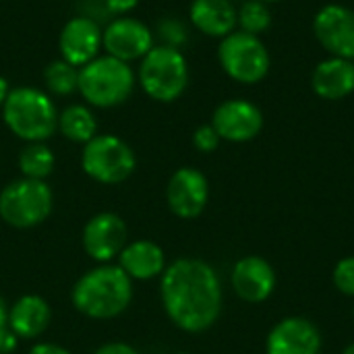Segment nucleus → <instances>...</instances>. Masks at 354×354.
<instances>
[{
  "instance_id": "393cba45",
  "label": "nucleus",
  "mask_w": 354,
  "mask_h": 354,
  "mask_svg": "<svg viewBox=\"0 0 354 354\" xmlns=\"http://www.w3.org/2000/svg\"><path fill=\"white\" fill-rule=\"evenodd\" d=\"M332 278H334V286L342 295L354 297V255L353 257H344L336 263Z\"/></svg>"
},
{
  "instance_id": "0eeeda50",
  "label": "nucleus",
  "mask_w": 354,
  "mask_h": 354,
  "mask_svg": "<svg viewBox=\"0 0 354 354\" xmlns=\"http://www.w3.org/2000/svg\"><path fill=\"white\" fill-rule=\"evenodd\" d=\"M52 189L46 180L19 178L0 193V218L12 228H33L52 212Z\"/></svg>"
},
{
  "instance_id": "aec40b11",
  "label": "nucleus",
  "mask_w": 354,
  "mask_h": 354,
  "mask_svg": "<svg viewBox=\"0 0 354 354\" xmlns=\"http://www.w3.org/2000/svg\"><path fill=\"white\" fill-rule=\"evenodd\" d=\"M120 268L131 280H149L166 270V255L151 241H135L120 251Z\"/></svg>"
},
{
  "instance_id": "7ed1b4c3",
  "label": "nucleus",
  "mask_w": 354,
  "mask_h": 354,
  "mask_svg": "<svg viewBox=\"0 0 354 354\" xmlns=\"http://www.w3.org/2000/svg\"><path fill=\"white\" fill-rule=\"evenodd\" d=\"M6 129L25 143H39L58 131V110L46 89L21 85L8 91L0 108Z\"/></svg>"
},
{
  "instance_id": "9b49d317",
  "label": "nucleus",
  "mask_w": 354,
  "mask_h": 354,
  "mask_svg": "<svg viewBox=\"0 0 354 354\" xmlns=\"http://www.w3.org/2000/svg\"><path fill=\"white\" fill-rule=\"evenodd\" d=\"M102 27L87 15L71 17L58 35L60 58L77 68L85 66L102 54Z\"/></svg>"
},
{
  "instance_id": "b1692460",
  "label": "nucleus",
  "mask_w": 354,
  "mask_h": 354,
  "mask_svg": "<svg viewBox=\"0 0 354 354\" xmlns=\"http://www.w3.org/2000/svg\"><path fill=\"white\" fill-rule=\"evenodd\" d=\"M236 27L239 31L261 35L272 27V12L266 2L259 0H245L241 8H236Z\"/></svg>"
},
{
  "instance_id": "c9c22d12",
  "label": "nucleus",
  "mask_w": 354,
  "mask_h": 354,
  "mask_svg": "<svg viewBox=\"0 0 354 354\" xmlns=\"http://www.w3.org/2000/svg\"><path fill=\"white\" fill-rule=\"evenodd\" d=\"M353 317H354V313H353Z\"/></svg>"
},
{
  "instance_id": "bb28decb",
  "label": "nucleus",
  "mask_w": 354,
  "mask_h": 354,
  "mask_svg": "<svg viewBox=\"0 0 354 354\" xmlns=\"http://www.w3.org/2000/svg\"><path fill=\"white\" fill-rule=\"evenodd\" d=\"M139 2L141 0H104V6L108 8V12L120 17V15H129L131 10H135Z\"/></svg>"
},
{
  "instance_id": "1a4fd4ad",
  "label": "nucleus",
  "mask_w": 354,
  "mask_h": 354,
  "mask_svg": "<svg viewBox=\"0 0 354 354\" xmlns=\"http://www.w3.org/2000/svg\"><path fill=\"white\" fill-rule=\"evenodd\" d=\"M156 46L151 29L129 15L114 17L104 29H102V48L104 54L114 56L122 62H135L141 60L151 48Z\"/></svg>"
},
{
  "instance_id": "473e14b6",
  "label": "nucleus",
  "mask_w": 354,
  "mask_h": 354,
  "mask_svg": "<svg viewBox=\"0 0 354 354\" xmlns=\"http://www.w3.org/2000/svg\"><path fill=\"white\" fill-rule=\"evenodd\" d=\"M342 354H354V342L351 344V346H346V351H344Z\"/></svg>"
},
{
  "instance_id": "2f4dec72",
  "label": "nucleus",
  "mask_w": 354,
  "mask_h": 354,
  "mask_svg": "<svg viewBox=\"0 0 354 354\" xmlns=\"http://www.w3.org/2000/svg\"><path fill=\"white\" fill-rule=\"evenodd\" d=\"M8 326V309L4 305V299L0 297V330Z\"/></svg>"
},
{
  "instance_id": "ddd939ff",
  "label": "nucleus",
  "mask_w": 354,
  "mask_h": 354,
  "mask_svg": "<svg viewBox=\"0 0 354 354\" xmlns=\"http://www.w3.org/2000/svg\"><path fill=\"white\" fill-rule=\"evenodd\" d=\"M209 199V183L197 168H178L166 187V201L174 216L191 220L197 218Z\"/></svg>"
},
{
  "instance_id": "72a5a7b5",
  "label": "nucleus",
  "mask_w": 354,
  "mask_h": 354,
  "mask_svg": "<svg viewBox=\"0 0 354 354\" xmlns=\"http://www.w3.org/2000/svg\"><path fill=\"white\" fill-rule=\"evenodd\" d=\"M259 2H266V4H272V2H282V0H259Z\"/></svg>"
},
{
  "instance_id": "2eb2a0df",
  "label": "nucleus",
  "mask_w": 354,
  "mask_h": 354,
  "mask_svg": "<svg viewBox=\"0 0 354 354\" xmlns=\"http://www.w3.org/2000/svg\"><path fill=\"white\" fill-rule=\"evenodd\" d=\"M127 243V224L120 216L102 212L83 228V249L95 261H110L120 255Z\"/></svg>"
},
{
  "instance_id": "4be33fe9",
  "label": "nucleus",
  "mask_w": 354,
  "mask_h": 354,
  "mask_svg": "<svg viewBox=\"0 0 354 354\" xmlns=\"http://www.w3.org/2000/svg\"><path fill=\"white\" fill-rule=\"evenodd\" d=\"M54 151L44 143H27L19 153V170L25 178L46 180L54 170Z\"/></svg>"
},
{
  "instance_id": "f8f14e48",
  "label": "nucleus",
  "mask_w": 354,
  "mask_h": 354,
  "mask_svg": "<svg viewBox=\"0 0 354 354\" xmlns=\"http://www.w3.org/2000/svg\"><path fill=\"white\" fill-rule=\"evenodd\" d=\"M209 124L218 131L220 139L230 143H247L261 133L263 112L257 104L234 97L222 102L214 110Z\"/></svg>"
},
{
  "instance_id": "a211bd4d",
  "label": "nucleus",
  "mask_w": 354,
  "mask_h": 354,
  "mask_svg": "<svg viewBox=\"0 0 354 354\" xmlns=\"http://www.w3.org/2000/svg\"><path fill=\"white\" fill-rule=\"evenodd\" d=\"M191 23L207 37H226L236 29V6L232 0H193L189 6Z\"/></svg>"
},
{
  "instance_id": "9d476101",
  "label": "nucleus",
  "mask_w": 354,
  "mask_h": 354,
  "mask_svg": "<svg viewBox=\"0 0 354 354\" xmlns=\"http://www.w3.org/2000/svg\"><path fill=\"white\" fill-rule=\"evenodd\" d=\"M313 33L330 56L354 60V10L344 4H326L313 19Z\"/></svg>"
},
{
  "instance_id": "423d86ee",
  "label": "nucleus",
  "mask_w": 354,
  "mask_h": 354,
  "mask_svg": "<svg viewBox=\"0 0 354 354\" xmlns=\"http://www.w3.org/2000/svg\"><path fill=\"white\" fill-rule=\"evenodd\" d=\"M218 60L222 71L232 81L243 85H255L263 81L272 66V56L263 39L239 29L220 39Z\"/></svg>"
},
{
  "instance_id": "c85d7f7f",
  "label": "nucleus",
  "mask_w": 354,
  "mask_h": 354,
  "mask_svg": "<svg viewBox=\"0 0 354 354\" xmlns=\"http://www.w3.org/2000/svg\"><path fill=\"white\" fill-rule=\"evenodd\" d=\"M93 354H139L133 346L122 344V342H114V344H106L102 348H97Z\"/></svg>"
},
{
  "instance_id": "f704fd0d",
  "label": "nucleus",
  "mask_w": 354,
  "mask_h": 354,
  "mask_svg": "<svg viewBox=\"0 0 354 354\" xmlns=\"http://www.w3.org/2000/svg\"><path fill=\"white\" fill-rule=\"evenodd\" d=\"M176 354H187V353H176Z\"/></svg>"
},
{
  "instance_id": "4468645a",
  "label": "nucleus",
  "mask_w": 354,
  "mask_h": 354,
  "mask_svg": "<svg viewBox=\"0 0 354 354\" xmlns=\"http://www.w3.org/2000/svg\"><path fill=\"white\" fill-rule=\"evenodd\" d=\"M322 334L307 317H284L266 342V354H319Z\"/></svg>"
},
{
  "instance_id": "c756f323",
  "label": "nucleus",
  "mask_w": 354,
  "mask_h": 354,
  "mask_svg": "<svg viewBox=\"0 0 354 354\" xmlns=\"http://www.w3.org/2000/svg\"><path fill=\"white\" fill-rule=\"evenodd\" d=\"M29 354H71L66 348H62V346H58V344H50V342H39V344H35Z\"/></svg>"
},
{
  "instance_id": "20e7f679",
  "label": "nucleus",
  "mask_w": 354,
  "mask_h": 354,
  "mask_svg": "<svg viewBox=\"0 0 354 354\" xmlns=\"http://www.w3.org/2000/svg\"><path fill=\"white\" fill-rule=\"evenodd\" d=\"M137 87V73L129 62L100 54L79 68V93L87 106L116 108L124 104Z\"/></svg>"
},
{
  "instance_id": "f257e3e1",
  "label": "nucleus",
  "mask_w": 354,
  "mask_h": 354,
  "mask_svg": "<svg viewBox=\"0 0 354 354\" xmlns=\"http://www.w3.org/2000/svg\"><path fill=\"white\" fill-rule=\"evenodd\" d=\"M162 305L170 322L189 334L209 330L222 313V284L201 259H176L162 274Z\"/></svg>"
},
{
  "instance_id": "cd10ccee",
  "label": "nucleus",
  "mask_w": 354,
  "mask_h": 354,
  "mask_svg": "<svg viewBox=\"0 0 354 354\" xmlns=\"http://www.w3.org/2000/svg\"><path fill=\"white\" fill-rule=\"evenodd\" d=\"M17 334L6 326L0 330V354H10L17 348Z\"/></svg>"
},
{
  "instance_id": "5701e85b",
  "label": "nucleus",
  "mask_w": 354,
  "mask_h": 354,
  "mask_svg": "<svg viewBox=\"0 0 354 354\" xmlns=\"http://www.w3.org/2000/svg\"><path fill=\"white\" fill-rule=\"evenodd\" d=\"M44 87L50 95H71L79 89V68L62 58L52 60L44 68Z\"/></svg>"
},
{
  "instance_id": "7c9ffc66",
  "label": "nucleus",
  "mask_w": 354,
  "mask_h": 354,
  "mask_svg": "<svg viewBox=\"0 0 354 354\" xmlns=\"http://www.w3.org/2000/svg\"><path fill=\"white\" fill-rule=\"evenodd\" d=\"M8 91H10V85H8V81L0 75V108L4 106V102H6V97H8Z\"/></svg>"
},
{
  "instance_id": "f3484780",
  "label": "nucleus",
  "mask_w": 354,
  "mask_h": 354,
  "mask_svg": "<svg viewBox=\"0 0 354 354\" xmlns=\"http://www.w3.org/2000/svg\"><path fill=\"white\" fill-rule=\"evenodd\" d=\"M311 87L315 95L330 102L348 97L354 91V60L336 56L322 60L311 75Z\"/></svg>"
},
{
  "instance_id": "6e6552de",
  "label": "nucleus",
  "mask_w": 354,
  "mask_h": 354,
  "mask_svg": "<svg viewBox=\"0 0 354 354\" xmlns=\"http://www.w3.org/2000/svg\"><path fill=\"white\" fill-rule=\"evenodd\" d=\"M81 166L89 178L102 185H118L135 172L137 158L124 139L106 133L83 145Z\"/></svg>"
},
{
  "instance_id": "dca6fc26",
  "label": "nucleus",
  "mask_w": 354,
  "mask_h": 354,
  "mask_svg": "<svg viewBox=\"0 0 354 354\" xmlns=\"http://www.w3.org/2000/svg\"><path fill=\"white\" fill-rule=\"evenodd\" d=\"M232 288L245 303H263L276 288V272L263 257L249 255L236 261L232 270Z\"/></svg>"
},
{
  "instance_id": "6ab92c4d",
  "label": "nucleus",
  "mask_w": 354,
  "mask_h": 354,
  "mask_svg": "<svg viewBox=\"0 0 354 354\" xmlns=\"http://www.w3.org/2000/svg\"><path fill=\"white\" fill-rule=\"evenodd\" d=\"M52 319L50 305L37 295L21 297L8 309V328L17 334V338H37L41 336Z\"/></svg>"
},
{
  "instance_id": "f03ea898",
  "label": "nucleus",
  "mask_w": 354,
  "mask_h": 354,
  "mask_svg": "<svg viewBox=\"0 0 354 354\" xmlns=\"http://www.w3.org/2000/svg\"><path fill=\"white\" fill-rule=\"evenodd\" d=\"M71 299L79 313L91 319H112L131 305L133 280L120 266H102L77 280Z\"/></svg>"
},
{
  "instance_id": "412c9836",
  "label": "nucleus",
  "mask_w": 354,
  "mask_h": 354,
  "mask_svg": "<svg viewBox=\"0 0 354 354\" xmlns=\"http://www.w3.org/2000/svg\"><path fill=\"white\" fill-rule=\"evenodd\" d=\"M58 131L73 143L85 145L97 135V118L87 104H71L58 112Z\"/></svg>"
},
{
  "instance_id": "39448f33",
  "label": "nucleus",
  "mask_w": 354,
  "mask_h": 354,
  "mask_svg": "<svg viewBox=\"0 0 354 354\" xmlns=\"http://www.w3.org/2000/svg\"><path fill=\"white\" fill-rule=\"evenodd\" d=\"M137 83L153 102H176L189 87V62L174 46H153L139 60Z\"/></svg>"
},
{
  "instance_id": "a878e982",
  "label": "nucleus",
  "mask_w": 354,
  "mask_h": 354,
  "mask_svg": "<svg viewBox=\"0 0 354 354\" xmlns=\"http://www.w3.org/2000/svg\"><path fill=\"white\" fill-rule=\"evenodd\" d=\"M220 141H222V139H220L218 131H216L212 124H201V127H197L195 133H193V145H195V149L201 151V153H212V151H216L218 145H220Z\"/></svg>"
}]
</instances>
